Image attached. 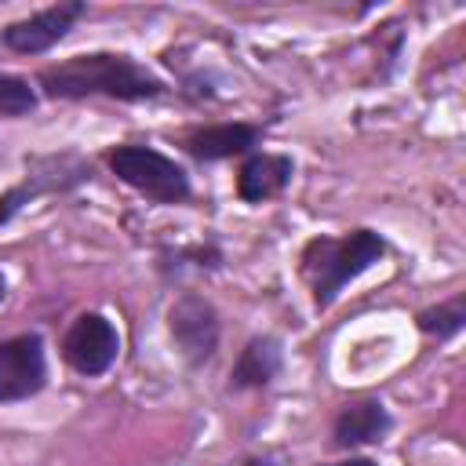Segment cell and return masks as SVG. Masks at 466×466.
Returning <instances> with one entry per match:
<instances>
[{"label":"cell","mask_w":466,"mask_h":466,"mask_svg":"<svg viewBox=\"0 0 466 466\" xmlns=\"http://www.w3.org/2000/svg\"><path fill=\"white\" fill-rule=\"evenodd\" d=\"M36 91L55 102L113 98V102H153L171 87L164 76L146 69L127 51H80L62 62H51L36 73Z\"/></svg>","instance_id":"cell-1"},{"label":"cell","mask_w":466,"mask_h":466,"mask_svg":"<svg viewBox=\"0 0 466 466\" xmlns=\"http://www.w3.org/2000/svg\"><path fill=\"white\" fill-rule=\"evenodd\" d=\"M386 251H390L386 237L368 226L346 229L342 237H328V233L309 237L299 251V277L313 299V309H320V313L331 309L335 299L357 277H364L375 262L386 258Z\"/></svg>","instance_id":"cell-2"},{"label":"cell","mask_w":466,"mask_h":466,"mask_svg":"<svg viewBox=\"0 0 466 466\" xmlns=\"http://www.w3.org/2000/svg\"><path fill=\"white\" fill-rule=\"evenodd\" d=\"M102 160H106V167H109L127 189H135V193L146 197L149 204L171 208V204H186V200L193 197L189 171H186L175 157H167V153H160V149H153V146L120 142V146H109V149L102 153Z\"/></svg>","instance_id":"cell-3"},{"label":"cell","mask_w":466,"mask_h":466,"mask_svg":"<svg viewBox=\"0 0 466 466\" xmlns=\"http://www.w3.org/2000/svg\"><path fill=\"white\" fill-rule=\"evenodd\" d=\"M84 182H91V160H84L80 153H47V157H29L25 160V175L0 193V226L15 222V215L22 208H29L40 197H58V193H73Z\"/></svg>","instance_id":"cell-4"},{"label":"cell","mask_w":466,"mask_h":466,"mask_svg":"<svg viewBox=\"0 0 466 466\" xmlns=\"http://www.w3.org/2000/svg\"><path fill=\"white\" fill-rule=\"evenodd\" d=\"M167 331H171V342L178 350V357L189 364V368H204L215 360L218 353V342H222V320H218V309L208 295L200 291H182L171 309H167Z\"/></svg>","instance_id":"cell-5"},{"label":"cell","mask_w":466,"mask_h":466,"mask_svg":"<svg viewBox=\"0 0 466 466\" xmlns=\"http://www.w3.org/2000/svg\"><path fill=\"white\" fill-rule=\"evenodd\" d=\"M120 357V331L116 324L98 313V309H84L69 320L66 335H62V360L84 375V379H102Z\"/></svg>","instance_id":"cell-6"},{"label":"cell","mask_w":466,"mask_h":466,"mask_svg":"<svg viewBox=\"0 0 466 466\" xmlns=\"http://www.w3.org/2000/svg\"><path fill=\"white\" fill-rule=\"evenodd\" d=\"M87 15V4L84 0H62V4H51V7H40L25 18H15L0 29V44L11 51V55H47L51 47H58L73 29L76 22Z\"/></svg>","instance_id":"cell-7"},{"label":"cell","mask_w":466,"mask_h":466,"mask_svg":"<svg viewBox=\"0 0 466 466\" xmlns=\"http://www.w3.org/2000/svg\"><path fill=\"white\" fill-rule=\"evenodd\" d=\"M47 386V346L40 331L0 339V404H18Z\"/></svg>","instance_id":"cell-8"},{"label":"cell","mask_w":466,"mask_h":466,"mask_svg":"<svg viewBox=\"0 0 466 466\" xmlns=\"http://www.w3.org/2000/svg\"><path fill=\"white\" fill-rule=\"evenodd\" d=\"M266 127L251 124V120H226V124H204L182 135V149L200 160V164H215V160H233V157H248L262 146Z\"/></svg>","instance_id":"cell-9"},{"label":"cell","mask_w":466,"mask_h":466,"mask_svg":"<svg viewBox=\"0 0 466 466\" xmlns=\"http://www.w3.org/2000/svg\"><path fill=\"white\" fill-rule=\"evenodd\" d=\"M393 430V415L379 397H353L339 408L331 419V444L339 451H360L371 444H382L386 433Z\"/></svg>","instance_id":"cell-10"},{"label":"cell","mask_w":466,"mask_h":466,"mask_svg":"<svg viewBox=\"0 0 466 466\" xmlns=\"http://www.w3.org/2000/svg\"><path fill=\"white\" fill-rule=\"evenodd\" d=\"M295 178V160L288 153H266L255 149L237 167V197L244 204H266L280 197Z\"/></svg>","instance_id":"cell-11"},{"label":"cell","mask_w":466,"mask_h":466,"mask_svg":"<svg viewBox=\"0 0 466 466\" xmlns=\"http://www.w3.org/2000/svg\"><path fill=\"white\" fill-rule=\"evenodd\" d=\"M284 368V342L277 335H251L244 342V350L237 353L233 368H229V393H244V390H266Z\"/></svg>","instance_id":"cell-12"},{"label":"cell","mask_w":466,"mask_h":466,"mask_svg":"<svg viewBox=\"0 0 466 466\" xmlns=\"http://www.w3.org/2000/svg\"><path fill=\"white\" fill-rule=\"evenodd\" d=\"M415 328L426 335V339H437V342H451L455 335H462L466 328V295H451L448 302H437V306H426L415 313Z\"/></svg>","instance_id":"cell-13"},{"label":"cell","mask_w":466,"mask_h":466,"mask_svg":"<svg viewBox=\"0 0 466 466\" xmlns=\"http://www.w3.org/2000/svg\"><path fill=\"white\" fill-rule=\"evenodd\" d=\"M222 266V251L215 240H197L182 248H164L160 251V273L164 277H182L186 269L193 273H215Z\"/></svg>","instance_id":"cell-14"},{"label":"cell","mask_w":466,"mask_h":466,"mask_svg":"<svg viewBox=\"0 0 466 466\" xmlns=\"http://www.w3.org/2000/svg\"><path fill=\"white\" fill-rule=\"evenodd\" d=\"M36 106H40V91L36 84H29V76L0 73V116L18 120V116L36 113Z\"/></svg>","instance_id":"cell-15"},{"label":"cell","mask_w":466,"mask_h":466,"mask_svg":"<svg viewBox=\"0 0 466 466\" xmlns=\"http://www.w3.org/2000/svg\"><path fill=\"white\" fill-rule=\"evenodd\" d=\"M317 466H379V462L368 459V455H346V459H339V462H317Z\"/></svg>","instance_id":"cell-16"},{"label":"cell","mask_w":466,"mask_h":466,"mask_svg":"<svg viewBox=\"0 0 466 466\" xmlns=\"http://www.w3.org/2000/svg\"><path fill=\"white\" fill-rule=\"evenodd\" d=\"M240 466H284L277 455H248Z\"/></svg>","instance_id":"cell-17"},{"label":"cell","mask_w":466,"mask_h":466,"mask_svg":"<svg viewBox=\"0 0 466 466\" xmlns=\"http://www.w3.org/2000/svg\"><path fill=\"white\" fill-rule=\"evenodd\" d=\"M7 299V277H4V269H0V302Z\"/></svg>","instance_id":"cell-18"}]
</instances>
